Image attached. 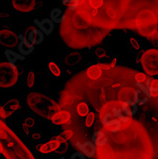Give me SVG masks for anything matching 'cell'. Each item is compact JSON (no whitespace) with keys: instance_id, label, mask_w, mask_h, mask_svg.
<instances>
[{"instance_id":"1","label":"cell","mask_w":158,"mask_h":159,"mask_svg":"<svg viewBox=\"0 0 158 159\" xmlns=\"http://www.w3.org/2000/svg\"><path fill=\"white\" fill-rule=\"evenodd\" d=\"M102 64L93 81L84 71L61 91L80 99L94 114L93 124L74 135V147L92 141L96 159H158V80L121 66Z\"/></svg>"},{"instance_id":"2","label":"cell","mask_w":158,"mask_h":159,"mask_svg":"<svg viewBox=\"0 0 158 159\" xmlns=\"http://www.w3.org/2000/svg\"><path fill=\"white\" fill-rule=\"evenodd\" d=\"M88 25L111 32L131 29L158 40V1H80L75 10Z\"/></svg>"},{"instance_id":"3","label":"cell","mask_w":158,"mask_h":159,"mask_svg":"<svg viewBox=\"0 0 158 159\" xmlns=\"http://www.w3.org/2000/svg\"><path fill=\"white\" fill-rule=\"evenodd\" d=\"M59 31L63 41L73 49L91 48L98 45L110 34L108 31L88 25L75 11L68 9L64 12V20Z\"/></svg>"},{"instance_id":"4","label":"cell","mask_w":158,"mask_h":159,"mask_svg":"<svg viewBox=\"0 0 158 159\" xmlns=\"http://www.w3.org/2000/svg\"><path fill=\"white\" fill-rule=\"evenodd\" d=\"M0 152L6 159H35L20 138L0 119Z\"/></svg>"},{"instance_id":"5","label":"cell","mask_w":158,"mask_h":159,"mask_svg":"<svg viewBox=\"0 0 158 159\" xmlns=\"http://www.w3.org/2000/svg\"><path fill=\"white\" fill-rule=\"evenodd\" d=\"M27 104L31 110L47 119H51L55 112L61 111L58 103L40 93H29L27 96Z\"/></svg>"},{"instance_id":"6","label":"cell","mask_w":158,"mask_h":159,"mask_svg":"<svg viewBox=\"0 0 158 159\" xmlns=\"http://www.w3.org/2000/svg\"><path fill=\"white\" fill-rule=\"evenodd\" d=\"M18 69L9 62L0 63V88H11L18 81Z\"/></svg>"},{"instance_id":"7","label":"cell","mask_w":158,"mask_h":159,"mask_svg":"<svg viewBox=\"0 0 158 159\" xmlns=\"http://www.w3.org/2000/svg\"><path fill=\"white\" fill-rule=\"evenodd\" d=\"M141 63L146 74L150 76L158 75V50L150 49L143 53Z\"/></svg>"},{"instance_id":"8","label":"cell","mask_w":158,"mask_h":159,"mask_svg":"<svg viewBox=\"0 0 158 159\" xmlns=\"http://www.w3.org/2000/svg\"><path fill=\"white\" fill-rule=\"evenodd\" d=\"M19 42L18 35L8 29L0 30V45H2L8 49H14L16 48Z\"/></svg>"},{"instance_id":"9","label":"cell","mask_w":158,"mask_h":159,"mask_svg":"<svg viewBox=\"0 0 158 159\" xmlns=\"http://www.w3.org/2000/svg\"><path fill=\"white\" fill-rule=\"evenodd\" d=\"M20 108V103L17 99H11L5 102L2 106H0V116L5 119L11 115L14 111H16Z\"/></svg>"},{"instance_id":"10","label":"cell","mask_w":158,"mask_h":159,"mask_svg":"<svg viewBox=\"0 0 158 159\" xmlns=\"http://www.w3.org/2000/svg\"><path fill=\"white\" fill-rule=\"evenodd\" d=\"M35 6L34 0H12L13 9L20 12H30L34 10Z\"/></svg>"},{"instance_id":"11","label":"cell","mask_w":158,"mask_h":159,"mask_svg":"<svg viewBox=\"0 0 158 159\" xmlns=\"http://www.w3.org/2000/svg\"><path fill=\"white\" fill-rule=\"evenodd\" d=\"M51 120L54 125H68L70 121V113L68 111L61 110L55 112Z\"/></svg>"},{"instance_id":"12","label":"cell","mask_w":158,"mask_h":159,"mask_svg":"<svg viewBox=\"0 0 158 159\" xmlns=\"http://www.w3.org/2000/svg\"><path fill=\"white\" fill-rule=\"evenodd\" d=\"M75 149H78L81 153H83L85 156L89 158H92L96 153V147L92 141H86L82 144H78L74 147Z\"/></svg>"},{"instance_id":"13","label":"cell","mask_w":158,"mask_h":159,"mask_svg":"<svg viewBox=\"0 0 158 159\" xmlns=\"http://www.w3.org/2000/svg\"><path fill=\"white\" fill-rule=\"evenodd\" d=\"M59 145H60V142H58L54 138H52L51 141H49L47 143L38 145L36 147V150L41 153H51V152H53L58 149Z\"/></svg>"},{"instance_id":"14","label":"cell","mask_w":158,"mask_h":159,"mask_svg":"<svg viewBox=\"0 0 158 159\" xmlns=\"http://www.w3.org/2000/svg\"><path fill=\"white\" fill-rule=\"evenodd\" d=\"M18 37H19V42L17 46H18V52H20V54L22 55L31 54L34 50V45H32L31 43L28 41V39H26L23 35H18Z\"/></svg>"},{"instance_id":"15","label":"cell","mask_w":158,"mask_h":159,"mask_svg":"<svg viewBox=\"0 0 158 159\" xmlns=\"http://www.w3.org/2000/svg\"><path fill=\"white\" fill-rule=\"evenodd\" d=\"M35 23H37V26L39 27V30L43 33V34H47L50 35L53 30H54V23L48 18H45L41 20L40 22H38L37 20H35Z\"/></svg>"},{"instance_id":"16","label":"cell","mask_w":158,"mask_h":159,"mask_svg":"<svg viewBox=\"0 0 158 159\" xmlns=\"http://www.w3.org/2000/svg\"><path fill=\"white\" fill-rule=\"evenodd\" d=\"M44 40V34L40 30H34L33 29L32 32L29 33L28 41L31 43L32 45H39Z\"/></svg>"},{"instance_id":"17","label":"cell","mask_w":158,"mask_h":159,"mask_svg":"<svg viewBox=\"0 0 158 159\" xmlns=\"http://www.w3.org/2000/svg\"><path fill=\"white\" fill-rule=\"evenodd\" d=\"M82 60V56L78 52H73L70 53L65 57V63L70 66H75L79 64Z\"/></svg>"},{"instance_id":"18","label":"cell","mask_w":158,"mask_h":159,"mask_svg":"<svg viewBox=\"0 0 158 159\" xmlns=\"http://www.w3.org/2000/svg\"><path fill=\"white\" fill-rule=\"evenodd\" d=\"M50 16H51V20L53 23L61 24L64 20V13L60 9H53L50 13Z\"/></svg>"},{"instance_id":"19","label":"cell","mask_w":158,"mask_h":159,"mask_svg":"<svg viewBox=\"0 0 158 159\" xmlns=\"http://www.w3.org/2000/svg\"><path fill=\"white\" fill-rule=\"evenodd\" d=\"M73 137H74L73 132H71L70 129H66L62 134H60L59 135H57V136H55L53 138L55 140H57L58 142L62 143V142H68L69 140L70 141L71 139H73Z\"/></svg>"},{"instance_id":"20","label":"cell","mask_w":158,"mask_h":159,"mask_svg":"<svg viewBox=\"0 0 158 159\" xmlns=\"http://www.w3.org/2000/svg\"><path fill=\"white\" fill-rule=\"evenodd\" d=\"M5 54H6V57L8 58V62H9L10 64H13V65H14V63L17 62V60L23 59V57H22L20 54H18V53H16V52H14L11 51V50H7V51L5 52Z\"/></svg>"},{"instance_id":"21","label":"cell","mask_w":158,"mask_h":159,"mask_svg":"<svg viewBox=\"0 0 158 159\" xmlns=\"http://www.w3.org/2000/svg\"><path fill=\"white\" fill-rule=\"evenodd\" d=\"M48 67H49L50 71H51V73H52L54 76L59 77V76L61 75V70H60L59 67L57 66L56 63H54V62H52H52H49Z\"/></svg>"},{"instance_id":"22","label":"cell","mask_w":158,"mask_h":159,"mask_svg":"<svg viewBox=\"0 0 158 159\" xmlns=\"http://www.w3.org/2000/svg\"><path fill=\"white\" fill-rule=\"evenodd\" d=\"M34 80H35V75L34 70H30L28 74V77H27V85L28 88L32 89L34 85Z\"/></svg>"},{"instance_id":"23","label":"cell","mask_w":158,"mask_h":159,"mask_svg":"<svg viewBox=\"0 0 158 159\" xmlns=\"http://www.w3.org/2000/svg\"><path fill=\"white\" fill-rule=\"evenodd\" d=\"M34 126V119L33 117H27L23 122V129L26 132H28Z\"/></svg>"},{"instance_id":"24","label":"cell","mask_w":158,"mask_h":159,"mask_svg":"<svg viewBox=\"0 0 158 159\" xmlns=\"http://www.w3.org/2000/svg\"><path fill=\"white\" fill-rule=\"evenodd\" d=\"M68 149H69V143L68 142H62V143H60L58 149H57L54 152L57 154H64L65 152H67Z\"/></svg>"},{"instance_id":"25","label":"cell","mask_w":158,"mask_h":159,"mask_svg":"<svg viewBox=\"0 0 158 159\" xmlns=\"http://www.w3.org/2000/svg\"><path fill=\"white\" fill-rule=\"evenodd\" d=\"M94 53L96 54V56L97 57H99V58H103V57H105L106 55H107V52H106V51L103 49V48H97L96 50H95V52H94Z\"/></svg>"},{"instance_id":"26","label":"cell","mask_w":158,"mask_h":159,"mask_svg":"<svg viewBox=\"0 0 158 159\" xmlns=\"http://www.w3.org/2000/svg\"><path fill=\"white\" fill-rule=\"evenodd\" d=\"M130 44H131V46L134 49V50H139L140 49V46H139V43L136 41V39L135 38H131L130 39Z\"/></svg>"},{"instance_id":"27","label":"cell","mask_w":158,"mask_h":159,"mask_svg":"<svg viewBox=\"0 0 158 159\" xmlns=\"http://www.w3.org/2000/svg\"><path fill=\"white\" fill-rule=\"evenodd\" d=\"M70 159H86V157H85V155L83 153H81L79 152H76L71 154Z\"/></svg>"},{"instance_id":"28","label":"cell","mask_w":158,"mask_h":159,"mask_svg":"<svg viewBox=\"0 0 158 159\" xmlns=\"http://www.w3.org/2000/svg\"><path fill=\"white\" fill-rule=\"evenodd\" d=\"M32 138L34 139V140H38V139L41 138V134H40L39 133H35V134H34L32 135Z\"/></svg>"},{"instance_id":"29","label":"cell","mask_w":158,"mask_h":159,"mask_svg":"<svg viewBox=\"0 0 158 159\" xmlns=\"http://www.w3.org/2000/svg\"><path fill=\"white\" fill-rule=\"evenodd\" d=\"M61 159H66V158H64V157H62V158H61Z\"/></svg>"},{"instance_id":"30","label":"cell","mask_w":158,"mask_h":159,"mask_svg":"<svg viewBox=\"0 0 158 159\" xmlns=\"http://www.w3.org/2000/svg\"><path fill=\"white\" fill-rule=\"evenodd\" d=\"M0 155H1V152H0Z\"/></svg>"}]
</instances>
